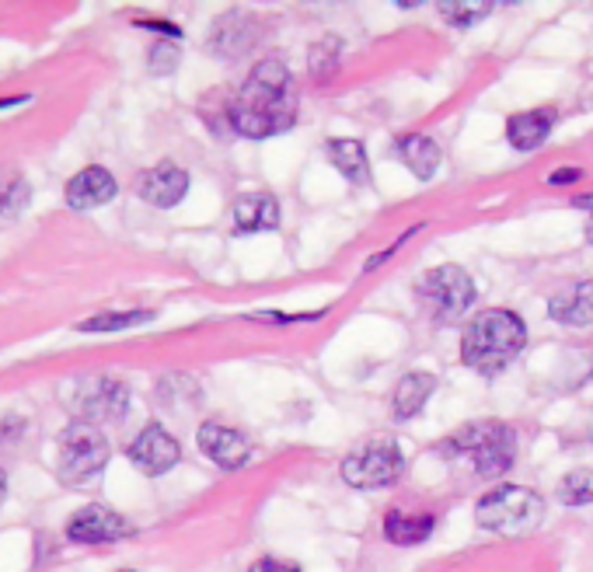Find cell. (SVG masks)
I'll list each match as a JSON object with an SVG mask.
<instances>
[{
  "label": "cell",
  "mask_w": 593,
  "mask_h": 572,
  "mask_svg": "<svg viewBox=\"0 0 593 572\" xmlns=\"http://www.w3.org/2000/svg\"><path fill=\"white\" fill-rule=\"evenodd\" d=\"M297 123V88L283 56H265L231 102V126L248 140L280 137Z\"/></svg>",
  "instance_id": "obj_1"
},
{
  "label": "cell",
  "mask_w": 593,
  "mask_h": 572,
  "mask_svg": "<svg viewBox=\"0 0 593 572\" xmlns=\"http://www.w3.org/2000/svg\"><path fill=\"white\" fill-rule=\"evenodd\" d=\"M527 346V325L516 311L489 308L471 318L461 335V359L465 367L478 374H500L513 364L521 350Z\"/></svg>",
  "instance_id": "obj_2"
},
{
  "label": "cell",
  "mask_w": 593,
  "mask_h": 572,
  "mask_svg": "<svg viewBox=\"0 0 593 572\" xmlns=\"http://www.w3.org/2000/svg\"><path fill=\"white\" fill-rule=\"evenodd\" d=\"M444 457H465V461L482 474V479H500L513 468L516 457V436L506 423H468L454 436H447L444 444L436 447Z\"/></svg>",
  "instance_id": "obj_3"
},
{
  "label": "cell",
  "mask_w": 593,
  "mask_h": 572,
  "mask_svg": "<svg viewBox=\"0 0 593 572\" xmlns=\"http://www.w3.org/2000/svg\"><path fill=\"white\" fill-rule=\"evenodd\" d=\"M475 520L482 530L524 538L545 520V500L524 485H495L475 503Z\"/></svg>",
  "instance_id": "obj_4"
},
{
  "label": "cell",
  "mask_w": 593,
  "mask_h": 572,
  "mask_svg": "<svg viewBox=\"0 0 593 572\" xmlns=\"http://www.w3.org/2000/svg\"><path fill=\"white\" fill-rule=\"evenodd\" d=\"M109 465V441L99 426L91 423H70L60 441H56V474L67 485H88L94 482Z\"/></svg>",
  "instance_id": "obj_5"
},
{
  "label": "cell",
  "mask_w": 593,
  "mask_h": 572,
  "mask_svg": "<svg viewBox=\"0 0 593 572\" xmlns=\"http://www.w3.org/2000/svg\"><path fill=\"white\" fill-rule=\"evenodd\" d=\"M401 471H406V454L388 433L370 436L367 444L353 447L346 461H342V479L353 489H388L401 479Z\"/></svg>",
  "instance_id": "obj_6"
},
{
  "label": "cell",
  "mask_w": 593,
  "mask_h": 572,
  "mask_svg": "<svg viewBox=\"0 0 593 572\" xmlns=\"http://www.w3.org/2000/svg\"><path fill=\"white\" fill-rule=\"evenodd\" d=\"M415 294L436 321H457L475 304V283L461 265H436L415 283Z\"/></svg>",
  "instance_id": "obj_7"
},
{
  "label": "cell",
  "mask_w": 593,
  "mask_h": 572,
  "mask_svg": "<svg viewBox=\"0 0 593 572\" xmlns=\"http://www.w3.org/2000/svg\"><path fill=\"white\" fill-rule=\"evenodd\" d=\"M73 412L81 415V423H112V419H123L129 409V388L123 380L112 377H94L78 385V394L70 398Z\"/></svg>",
  "instance_id": "obj_8"
},
{
  "label": "cell",
  "mask_w": 593,
  "mask_h": 572,
  "mask_svg": "<svg viewBox=\"0 0 593 572\" xmlns=\"http://www.w3.org/2000/svg\"><path fill=\"white\" fill-rule=\"evenodd\" d=\"M129 534H133V524L109 506H84L67 520V538L78 545H109V541L129 538Z\"/></svg>",
  "instance_id": "obj_9"
},
{
  "label": "cell",
  "mask_w": 593,
  "mask_h": 572,
  "mask_svg": "<svg viewBox=\"0 0 593 572\" xmlns=\"http://www.w3.org/2000/svg\"><path fill=\"white\" fill-rule=\"evenodd\" d=\"M179 457H182V450H179V441L171 436L164 426H147L137 441L129 444V461L137 465L144 474H150V479H158V474H164V471H171L179 465Z\"/></svg>",
  "instance_id": "obj_10"
},
{
  "label": "cell",
  "mask_w": 593,
  "mask_h": 572,
  "mask_svg": "<svg viewBox=\"0 0 593 572\" xmlns=\"http://www.w3.org/2000/svg\"><path fill=\"white\" fill-rule=\"evenodd\" d=\"M196 444H199V450L209 457V461L227 468V471L244 468L248 461H252V444H248V436L231 430V426L206 423V426H199Z\"/></svg>",
  "instance_id": "obj_11"
},
{
  "label": "cell",
  "mask_w": 593,
  "mask_h": 572,
  "mask_svg": "<svg viewBox=\"0 0 593 572\" xmlns=\"http://www.w3.org/2000/svg\"><path fill=\"white\" fill-rule=\"evenodd\" d=\"M185 193H189L185 168L171 164V161H161L155 168H147L144 175H140V182H137V196L144 203H150V206H161V209L182 203Z\"/></svg>",
  "instance_id": "obj_12"
},
{
  "label": "cell",
  "mask_w": 593,
  "mask_h": 572,
  "mask_svg": "<svg viewBox=\"0 0 593 572\" xmlns=\"http://www.w3.org/2000/svg\"><path fill=\"white\" fill-rule=\"evenodd\" d=\"M116 179H112V171L99 168V164H91L84 171H78L67 188H64V199L70 209H94V206H105L112 203V196H116Z\"/></svg>",
  "instance_id": "obj_13"
},
{
  "label": "cell",
  "mask_w": 593,
  "mask_h": 572,
  "mask_svg": "<svg viewBox=\"0 0 593 572\" xmlns=\"http://www.w3.org/2000/svg\"><path fill=\"white\" fill-rule=\"evenodd\" d=\"M395 158L406 164L419 182H430L440 168V144L426 133H406L395 140Z\"/></svg>",
  "instance_id": "obj_14"
},
{
  "label": "cell",
  "mask_w": 593,
  "mask_h": 572,
  "mask_svg": "<svg viewBox=\"0 0 593 572\" xmlns=\"http://www.w3.org/2000/svg\"><path fill=\"white\" fill-rule=\"evenodd\" d=\"M235 227L241 234L276 231L280 227V203L270 193H248L235 203Z\"/></svg>",
  "instance_id": "obj_15"
},
{
  "label": "cell",
  "mask_w": 593,
  "mask_h": 572,
  "mask_svg": "<svg viewBox=\"0 0 593 572\" xmlns=\"http://www.w3.org/2000/svg\"><path fill=\"white\" fill-rule=\"evenodd\" d=\"M555 126V108H531V112H516L506 123V137L516 150H534L548 140V133Z\"/></svg>",
  "instance_id": "obj_16"
},
{
  "label": "cell",
  "mask_w": 593,
  "mask_h": 572,
  "mask_svg": "<svg viewBox=\"0 0 593 572\" xmlns=\"http://www.w3.org/2000/svg\"><path fill=\"white\" fill-rule=\"evenodd\" d=\"M436 391V377L423 374V370H412L398 380L395 398H391V412L395 419H412L423 412V405L430 402V394Z\"/></svg>",
  "instance_id": "obj_17"
},
{
  "label": "cell",
  "mask_w": 593,
  "mask_h": 572,
  "mask_svg": "<svg viewBox=\"0 0 593 572\" xmlns=\"http://www.w3.org/2000/svg\"><path fill=\"white\" fill-rule=\"evenodd\" d=\"M548 314L559 325H590L593 321V279H583L569 294L548 300Z\"/></svg>",
  "instance_id": "obj_18"
},
{
  "label": "cell",
  "mask_w": 593,
  "mask_h": 572,
  "mask_svg": "<svg viewBox=\"0 0 593 572\" xmlns=\"http://www.w3.org/2000/svg\"><path fill=\"white\" fill-rule=\"evenodd\" d=\"M252 18L248 14H224L217 28H214V39H209V49L220 53V56H241L248 46H252Z\"/></svg>",
  "instance_id": "obj_19"
},
{
  "label": "cell",
  "mask_w": 593,
  "mask_h": 572,
  "mask_svg": "<svg viewBox=\"0 0 593 572\" xmlns=\"http://www.w3.org/2000/svg\"><path fill=\"white\" fill-rule=\"evenodd\" d=\"M436 527V517L430 513H406V510H391L385 517V538L391 545H419L426 541Z\"/></svg>",
  "instance_id": "obj_20"
},
{
  "label": "cell",
  "mask_w": 593,
  "mask_h": 572,
  "mask_svg": "<svg viewBox=\"0 0 593 572\" xmlns=\"http://www.w3.org/2000/svg\"><path fill=\"white\" fill-rule=\"evenodd\" d=\"M324 155H329V161L353 185H363L370 179V161H367V150H363L360 140H329V144H324Z\"/></svg>",
  "instance_id": "obj_21"
},
{
  "label": "cell",
  "mask_w": 593,
  "mask_h": 572,
  "mask_svg": "<svg viewBox=\"0 0 593 572\" xmlns=\"http://www.w3.org/2000/svg\"><path fill=\"white\" fill-rule=\"evenodd\" d=\"M155 321V311H102L78 321V332H126Z\"/></svg>",
  "instance_id": "obj_22"
},
{
  "label": "cell",
  "mask_w": 593,
  "mask_h": 572,
  "mask_svg": "<svg viewBox=\"0 0 593 572\" xmlns=\"http://www.w3.org/2000/svg\"><path fill=\"white\" fill-rule=\"evenodd\" d=\"M492 11L489 0H444L440 4V14H444V22L457 25V28H468L475 22H482V18Z\"/></svg>",
  "instance_id": "obj_23"
},
{
  "label": "cell",
  "mask_w": 593,
  "mask_h": 572,
  "mask_svg": "<svg viewBox=\"0 0 593 572\" xmlns=\"http://www.w3.org/2000/svg\"><path fill=\"white\" fill-rule=\"evenodd\" d=\"M559 500L566 506H590L593 503V471L590 468L569 471L562 479V485H559Z\"/></svg>",
  "instance_id": "obj_24"
},
{
  "label": "cell",
  "mask_w": 593,
  "mask_h": 572,
  "mask_svg": "<svg viewBox=\"0 0 593 572\" xmlns=\"http://www.w3.org/2000/svg\"><path fill=\"white\" fill-rule=\"evenodd\" d=\"M28 199H32V188L25 179H18V175L0 179V214H22Z\"/></svg>",
  "instance_id": "obj_25"
},
{
  "label": "cell",
  "mask_w": 593,
  "mask_h": 572,
  "mask_svg": "<svg viewBox=\"0 0 593 572\" xmlns=\"http://www.w3.org/2000/svg\"><path fill=\"white\" fill-rule=\"evenodd\" d=\"M179 67V46L171 43V39H161L150 46V70L155 73H171Z\"/></svg>",
  "instance_id": "obj_26"
},
{
  "label": "cell",
  "mask_w": 593,
  "mask_h": 572,
  "mask_svg": "<svg viewBox=\"0 0 593 572\" xmlns=\"http://www.w3.org/2000/svg\"><path fill=\"white\" fill-rule=\"evenodd\" d=\"M248 572H300V565H294V562H276V559H262V562H255Z\"/></svg>",
  "instance_id": "obj_27"
},
{
  "label": "cell",
  "mask_w": 593,
  "mask_h": 572,
  "mask_svg": "<svg viewBox=\"0 0 593 572\" xmlns=\"http://www.w3.org/2000/svg\"><path fill=\"white\" fill-rule=\"evenodd\" d=\"M580 179H583L580 168H559L555 175H548V185H572V182H580Z\"/></svg>",
  "instance_id": "obj_28"
},
{
  "label": "cell",
  "mask_w": 593,
  "mask_h": 572,
  "mask_svg": "<svg viewBox=\"0 0 593 572\" xmlns=\"http://www.w3.org/2000/svg\"><path fill=\"white\" fill-rule=\"evenodd\" d=\"M137 25H140V28H155V32H164V35H168V39H171V43H175V39H179V35H182V32H179L175 25H168V22H147V18H140V22H137Z\"/></svg>",
  "instance_id": "obj_29"
},
{
  "label": "cell",
  "mask_w": 593,
  "mask_h": 572,
  "mask_svg": "<svg viewBox=\"0 0 593 572\" xmlns=\"http://www.w3.org/2000/svg\"><path fill=\"white\" fill-rule=\"evenodd\" d=\"M577 206H580V209H586V217H590V220H586V238L593 241V196L577 199Z\"/></svg>",
  "instance_id": "obj_30"
},
{
  "label": "cell",
  "mask_w": 593,
  "mask_h": 572,
  "mask_svg": "<svg viewBox=\"0 0 593 572\" xmlns=\"http://www.w3.org/2000/svg\"><path fill=\"white\" fill-rule=\"evenodd\" d=\"M4 495H8V474L0 471V503H4Z\"/></svg>",
  "instance_id": "obj_31"
},
{
  "label": "cell",
  "mask_w": 593,
  "mask_h": 572,
  "mask_svg": "<svg viewBox=\"0 0 593 572\" xmlns=\"http://www.w3.org/2000/svg\"><path fill=\"white\" fill-rule=\"evenodd\" d=\"M119 572H137V569H119Z\"/></svg>",
  "instance_id": "obj_32"
}]
</instances>
